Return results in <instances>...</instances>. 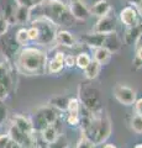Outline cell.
<instances>
[{"instance_id":"1","label":"cell","mask_w":142,"mask_h":148,"mask_svg":"<svg viewBox=\"0 0 142 148\" xmlns=\"http://www.w3.org/2000/svg\"><path fill=\"white\" fill-rule=\"evenodd\" d=\"M16 68L24 75H42L47 68V54L40 47L25 46L16 54Z\"/></svg>"},{"instance_id":"2","label":"cell","mask_w":142,"mask_h":148,"mask_svg":"<svg viewBox=\"0 0 142 148\" xmlns=\"http://www.w3.org/2000/svg\"><path fill=\"white\" fill-rule=\"evenodd\" d=\"M31 11H36V17H46L56 26H72L74 21L68 6L61 0H45L42 4L34 6Z\"/></svg>"},{"instance_id":"3","label":"cell","mask_w":142,"mask_h":148,"mask_svg":"<svg viewBox=\"0 0 142 148\" xmlns=\"http://www.w3.org/2000/svg\"><path fill=\"white\" fill-rule=\"evenodd\" d=\"M79 101L85 110L93 115H99L103 112V101L100 91L90 83H83L79 86Z\"/></svg>"},{"instance_id":"4","label":"cell","mask_w":142,"mask_h":148,"mask_svg":"<svg viewBox=\"0 0 142 148\" xmlns=\"http://www.w3.org/2000/svg\"><path fill=\"white\" fill-rule=\"evenodd\" d=\"M31 26H34L37 30V38L35 43L37 46H49L54 42L57 34V26L49 21L46 17H35V20L31 22Z\"/></svg>"},{"instance_id":"5","label":"cell","mask_w":142,"mask_h":148,"mask_svg":"<svg viewBox=\"0 0 142 148\" xmlns=\"http://www.w3.org/2000/svg\"><path fill=\"white\" fill-rule=\"evenodd\" d=\"M0 48H1V52L4 53L8 61L12 62L16 58L17 52L20 51V46L15 41V37L5 34L4 36L0 37Z\"/></svg>"},{"instance_id":"6","label":"cell","mask_w":142,"mask_h":148,"mask_svg":"<svg viewBox=\"0 0 142 148\" xmlns=\"http://www.w3.org/2000/svg\"><path fill=\"white\" fill-rule=\"evenodd\" d=\"M114 96L119 103L125 106L134 105L136 101V91L132 88L123 84H117L114 88Z\"/></svg>"},{"instance_id":"7","label":"cell","mask_w":142,"mask_h":148,"mask_svg":"<svg viewBox=\"0 0 142 148\" xmlns=\"http://www.w3.org/2000/svg\"><path fill=\"white\" fill-rule=\"evenodd\" d=\"M68 10H69L71 15L74 17V20L85 21L91 16L90 9L83 0H71L69 5H68Z\"/></svg>"},{"instance_id":"8","label":"cell","mask_w":142,"mask_h":148,"mask_svg":"<svg viewBox=\"0 0 142 148\" xmlns=\"http://www.w3.org/2000/svg\"><path fill=\"white\" fill-rule=\"evenodd\" d=\"M116 31V18L114 16H110L109 14L106 16L99 17L98 22L94 25L93 32L102 35H109Z\"/></svg>"},{"instance_id":"9","label":"cell","mask_w":142,"mask_h":148,"mask_svg":"<svg viewBox=\"0 0 142 148\" xmlns=\"http://www.w3.org/2000/svg\"><path fill=\"white\" fill-rule=\"evenodd\" d=\"M120 20L126 27H134L140 24V15L135 6H126L120 11Z\"/></svg>"},{"instance_id":"10","label":"cell","mask_w":142,"mask_h":148,"mask_svg":"<svg viewBox=\"0 0 142 148\" xmlns=\"http://www.w3.org/2000/svg\"><path fill=\"white\" fill-rule=\"evenodd\" d=\"M8 135H9V137H10L12 141H15L16 143L21 145L24 148L30 147L34 143L32 135H27V133L22 132L21 130H19L16 126H14V125H11V126H10V130H9Z\"/></svg>"},{"instance_id":"11","label":"cell","mask_w":142,"mask_h":148,"mask_svg":"<svg viewBox=\"0 0 142 148\" xmlns=\"http://www.w3.org/2000/svg\"><path fill=\"white\" fill-rule=\"evenodd\" d=\"M64 68V53L63 52H57L54 57L47 63V71L49 74H58L63 71Z\"/></svg>"},{"instance_id":"12","label":"cell","mask_w":142,"mask_h":148,"mask_svg":"<svg viewBox=\"0 0 142 148\" xmlns=\"http://www.w3.org/2000/svg\"><path fill=\"white\" fill-rule=\"evenodd\" d=\"M11 125L16 126L19 130H21L22 132L27 133V135H32L34 133V130H32V126H31V121L29 119H26L25 116L22 115H14L12 119H11Z\"/></svg>"},{"instance_id":"13","label":"cell","mask_w":142,"mask_h":148,"mask_svg":"<svg viewBox=\"0 0 142 148\" xmlns=\"http://www.w3.org/2000/svg\"><path fill=\"white\" fill-rule=\"evenodd\" d=\"M54 42L58 43L59 46H63V47H74L75 46V38L69 31L67 30H61V31H57L56 34V40Z\"/></svg>"},{"instance_id":"14","label":"cell","mask_w":142,"mask_h":148,"mask_svg":"<svg viewBox=\"0 0 142 148\" xmlns=\"http://www.w3.org/2000/svg\"><path fill=\"white\" fill-rule=\"evenodd\" d=\"M40 133L42 135L43 142H46L47 145L54 142L58 138V136L61 135V132H59V130H58V126H57V122L48 125V126L45 127Z\"/></svg>"},{"instance_id":"15","label":"cell","mask_w":142,"mask_h":148,"mask_svg":"<svg viewBox=\"0 0 142 148\" xmlns=\"http://www.w3.org/2000/svg\"><path fill=\"white\" fill-rule=\"evenodd\" d=\"M111 11V5L106 1V0H98L97 3H94V5L90 9V14L98 17L106 16Z\"/></svg>"},{"instance_id":"16","label":"cell","mask_w":142,"mask_h":148,"mask_svg":"<svg viewBox=\"0 0 142 148\" xmlns=\"http://www.w3.org/2000/svg\"><path fill=\"white\" fill-rule=\"evenodd\" d=\"M104 47H106L110 52L114 53V52H117L121 47V41L119 38V36L115 32L113 34H109V35H105V40H104Z\"/></svg>"},{"instance_id":"17","label":"cell","mask_w":142,"mask_h":148,"mask_svg":"<svg viewBox=\"0 0 142 148\" xmlns=\"http://www.w3.org/2000/svg\"><path fill=\"white\" fill-rule=\"evenodd\" d=\"M104 40H105V35L102 34H97V32H93V34H88L83 37V41L85 42L86 46H89L90 48H98L102 47L104 45Z\"/></svg>"},{"instance_id":"18","label":"cell","mask_w":142,"mask_h":148,"mask_svg":"<svg viewBox=\"0 0 142 148\" xmlns=\"http://www.w3.org/2000/svg\"><path fill=\"white\" fill-rule=\"evenodd\" d=\"M31 126H32V130L34 132H41L45 127L48 126V122L46 121L45 116L42 115V112H41V110H37L36 112L32 115V117H31Z\"/></svg>"},{"instance_id":"19","label":"cell","mask_w":142,"mask_h":148,"mask_svg":"<svg viewBox=\"0 0 142 148\" xmlns=\"http://www.w3.org/2000/svg\"><path fill=\"white\" fill-rule=\"evenodd\" d=\"M111 56H113V53L110 52L106 47L102 46V47L94 48V57H93V59H95V61H97L98 63H100L102 66H105V64H108L110 62Z\"/></svg>"},{"instance_id":"20","label":"cell","mask_w":142,"mask_h":148,"mask_svg":"<svg viewBox=\"0 0 142 148\" xmlns=\"http://www.w3.org/2000/svg\"><path fill=\"white\" fill-rule=\"evenodd\" d=\"M100 69H102V64L98 63L95 59H91L90 63L83 69L84 75H85L86 79L93 80V79H95V78H98L99 73H100Z\"/></svg>"},{"instance_id":"21","label":"cell","mask_w":142,"mask_h":148,"mask_svg":"<svg viewBox=\"0 0 142 148\" xmlns=\"http://www.w3.org/2000/svg\"><path fill=\"white\" fill-rule=\"evenodd\" d=\"M141 35H142V27L140 24L134 27H127V31H126L125 36H123V41H125V43H127V45H132L136 42V40L139 38Z\"/></svg>"},{"instance_id":"22","label":"cell","mask_w":142,"mask_h":148,"mask_svg":"<svg viewBox=\"0 0 142 148\" xmlns=\"http://www.w3.org/2000/svg\"><path fill=\"white\" fill-rule=\"evenodd\" d=\"M30 10H31V9L26 8V6L17 5L16 11H15V24H17V25L26 24V22L30 20V17H31Z\"/></svg>"},{"instance_id":"23","label":"cell","mask_w":142,"mask_h":148,"mask_svg":"<svg viewBox=\"0 0 142 148\" xmlns=\"http://www.w3.org/2000/svg\"><path fill=\"white\" fill-rule=\"evenodd\" d=\"M0 83H3L9 91L11 90L12 78H11L10 72H9V68L6 66V63H0Z\"/></svg>"},{"instance_id":"24","label":"cell","mask_w":142,"mask_h":148,"mask_svg":"<svg viewBox=\"0 0 142 148\" xmlns=\"http://www.w3.org/2000/svg\"><path fill=\"white\" fill-rule=\"evenodd\" d=\"M68 101H69V99H68L67 96L59 95V96H54V98H52L51 100H49L48 105L52 106V108H54L58 111H64V110H67Z\"/></svg>"},{"instance_id":"25","label":"cell","mask_w":142,"mask_h":148,"mask_svg":"<svg viewBox=\"0 0 142 148\" xmlns=\"http://www.w3.org/2000/svg\"><path fill=\"white\" fill-rule=\"evenodd\" d=\"M40 110H41V112H42V115L45 116L46 121H47L49 125L54 123L58 120V110L52 108V106L47 105V106H45V108L40 109Z\"/></svg>"},{"instance_id":"26","label":"cell","mask_w":142,"mask_h":148,"mask_svg":"<svg viewBox=\"0 0 142 148\" xmlns=\"http://www.w3.org/2000/svg\"><path fill=\"white\" fill-rule=\"evenodd\" d=\"M14 37H15V41L17 42V45H19L20 47H25V46H27V45H29V42H30L29 32H27V29H25V27L20 29L19 31L16 32V35Z\"/></svg>"},{"instance_id":"27","label":"cell","mask_w":142,"mask_h":148,"mask_svg":"<svg viewBox=\"0 0 142 148\" xmlns=\"http://www.w3.org/2000/svg\"><path fill=\"white\" fill-rule=\"evenodd\" d=\"M67 122L71 125V126H77L80 122V110H67Z\"/></svg>"},{"instance_id":"28","label":"cell","mask_w":142,"mask_h":148,"mask_svg":"<svg viewBox=\"0 0 142 148\" xmlns=\"http://www.w3.org/2000/svg\"><path fill=\"white\" fill-rule=\"evenodd\" d=\"M90 61H91L90 56L88 53H85V52H82L75 57V66L78 68H80V69H84L90 63Z\"/></svg>"},{"instance_id":"29","label":"cell","mask_w":142,"mask_h":148,"mask_svg":"<svg viewBox=\"0 0 142 148\" xmlns=\"http://www.w3.org/2000/svg\"><path fill=\"white\" fill-rule=\"evenodd\" d=\"M131 127L132 130H134V132L139 133V135H141L142 133V116L139 114H136L132 116L131 119Z\"/></svg>"},{"instance_id":"30","label":"cell","mask_w":142,"mask_h":148,"mask_svg":"<svg viewBox=\"0 0 142 148\" xmlns=\"http://www.w3.org/2000/svg\"><path fill=\"white\" fill-rule=\"evenodd\" d=\"M9 117V109L4 103V100H0V126H3L4 123L8 121Z\"/></svg>"},{"instance_id":"31","label":"cell","mask_w":142,"mask_h":148,"mask_svg":"<svg viewBox=\"0 0 142 148\" xmlns=\"http://www.w3.org/2000/svg\"><path fill=\"white\" fill-rule=\"evenodd\" d=\"M48 148H67L68 147V143H67V140L64 137H63L62 135H59L58 138L54 142L49 143V145H47Z\"/></svg>"},{"instance_id":"32","label":"cell","mask_w":142,"mask_h":148,"mask_svg":"<svg viewBox=\"0 0 142 148\" xmlns=\"http://www.w3.org/2000/svg\"><path fill=\"white\" fill-rule=\"evenodd\" d=\"M94 146H95V145L89 140L88 137L84 136V135H82L80 140L78 141L75 148H94Z\"/></svg>"},{"instance_id":"33","label":"cell","mask_w":142,"mask_h":148,"mask_svg":"<svg viewBox=\"0 0 142 148\" xmlns=\"http://www.w3.org/2000/svg\"><path fill=\"white\" fill-rule=\"evenodd\" d=\"M9 26H10V24L6 21V18L4 16H0V37L4 36L5 34H8Z\"/></svg>"},{"instance_id":"34","label":"cell","mask_w":142,"mask_h":148,"mask_svg":"<svg viewBox=\"0 0 142 148\" xmlns=\"http://www.w3.org/2000/svg\"><path fill=\"white\" fill-rule=\"evenodd\" d=\"M75 66V57L74 56H64V67H73Z\"/></svg>"},{"instance_id":"35","label":"cell","mask_w":142,"mask_h":148,"mask_svg":"<svg viewBox=\"0 0 142 148\" xmlns=\"http://www.w3.org/2000/svg\"><path fill=\"white\" fill-rule=\"evenodd\" d=\"M9 142H10V137H9V135H1L0 136V148H6Z\"/></svg>"},{"instance_id":"36","label":"cell","mask_w":142,"mask_h":148,"mask_svg":"<svg viewBox=\"0 0 142 148\" xmlns=\"http://www.w3.org/2000/svg\"><path fill=\"white\" fill-rule=\"evenodd\" d=\"M9 92H10V91L6 89L5 85H4L3 83H0V100H5L8 98Z\"/></svg>"},{"instance_id":"37","label":"cell","mask_w":142,"mask_h":148,"mask_svg":"<svg viewBox=\"0 0 142 148\" xmlns=\"http://www.w3.org/2000/svg\"><path fill=\"white\" fill-rule=\"evenodd\" d=\"M17 5H21V6H26L29 9H32L34 8V4L31 0H15Z\"/></svg>"},{"instance_id":"38","label":"cell","mask_w":142,"mask_h":148,"mask_svg":"<svg viewBox=\"0 0 142 148\" xmlns=\"http://www.w3.org/2000/svg\"><path fill=\"white\" fill-rule=\"evenodd\" d=\"M132 64H134L135 69H140V68H142V59L136 54V57L134 58V61H132Z\"/></svg>"},{"instance_id":"39","label":"cell","mask_w":142,"mask_h":148,"mask_svg":"<svg viewBox=\"0 0 142 148\" xmlns=\"http://www.w3.org/2000/svg\"><path fill=\"white\" fill-rule=\"evenodd\" d=\"M135 108H136V112L142 116V99L135 101Z\"/></svg>"},{"instance_id":"40","label":"cell","mask_w":142,"mask_h":148,"mask_svg":"<svg viewBox=\"0 0 142 148\" xmlns=\"http://www.w3.org/2000/svg\"><path fill=\"white\" fill-rule=\"evenodd\" d=\"M6 148H24L21 145H19V143H16L15 141H12L11 138H10V142H9V145Z\"/></svg>"},{"instance_id":"41","label":"cell","mask_w":142,"mask_h":148,"mask_svg":"<svg viewBox=\"0 0 142 148\" xmlns=\"http://www.w3.org/2000/svg\"><path fill=\"white\" fill-rule=\"evenodd\" d=\"M129 1L132 4V5H135V6H139V5H140V3H141V0H129Z\"/></svg>"},{"instance_id":"42","label":"cell","mask_w":142,"mask_h":148,"mask_svg":"<svg viewBox=\"0 0 142 148\" xmlns=\"http://www.w3.org/2000/svg\"><path fill=\"white\" fill-rule=\"evenodd\" d=\"M32 1V4H34V6H36V5H40V4H42L45 0H31Z\"/></svg>"},{"instance_id":"43","label":"cell","mask_w":142,"mask_h":148,"mask_svg":"<svg viewBox=\"0 0 142 148\" xmlns=\"http://www.w3.org/2000/svg\"><path fill=\"white\" fill-rule=\"evenodd\" d=\"M104 148H117L115 145H111V143H108V145H105Z\"/></svg>"},{"instance_id":"44","label":"cell","mask_w":142,"mask_h":148,"mask_svg":"<svg viewBox=\"0 0 142 148\" xmlns=\"http://www.w3.org/2000/svg\"><path fill=\"white\" fill-rule=\"evenodd\" d=\"M137 56H139V57L142 59V48L141 49H139V51H137Z\"/></svg>"},{"instance_id":"45","label":"cell","mask_w":142,"mask_h":148,"mask_svg":"<svg viewBox=\"0 0 142 148\" xmlns=\"http://www.w3.org/2000/svg\"><path fill=\"white\" fill-rule=\"evenodd\" d=\"M134 148H142V143H139V145H136Z\"/></svg>"},{"instance_id":"46","label":"cell","mask_w":142,"mask_h":148,"mask_svg":"<svg viewBox=\"0 0 142 148\" xmlns=\"http://www.w3.org/2000/svg\"><path fill=\"white\" fill-rule=\"evenodd\" d=\"M67 148H73V147H72V146H69V145H68V147H67Z\"/></svg>"}]
</instances>
